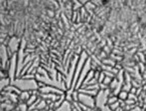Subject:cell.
Instances as JSON below:
<instances>
[{"label": "cell", "mask_w": 146, "mask_h": 111, "mask_svg": "<svg viewBox=\"0 0 146 111\" xmlns=\"http://www.w3.org/2000/svg\"><path fill=\"white\" fill-rule=\"evenodd\" d=\"M55 111H73V104L66 100V101L64 102L59 108H57Z\"/></svg>", "instance_id": "277c9868"}, {"label": "cell", "mask_w": 146, "mask_h": 111, "mask_svg": "<svg viewBox=\"0 0 146 111\" xmlns=\"http://www.w3.org/2000/svg\"><path fill=\"white\" fill-rule=\"evenodd\" d=\"M12 85L16 86L20 91H35L39 90V83L36 79H23L17 78L12 83Z\"/></svg>", "instance_id": "6da1fadb"}, {"label": "cell", "mask_w": 146, "mask_h": 111, "mask_svg": "<svg viewBox=\"0 0 146 111\" xmlns=\"http://www.w3.org/2000/svg\"><path fill=\"white\" fill-rule=\"evenodd\" d=\"M79 102L83 105L87 106V107L90 108V109H96V99L94 97L84 93L79 94Z\"/></svg>", "instance_id": "3957f363"}, {"label": "cell", "mask_w": 146, "mask_h": 111, "mask_svg": "<svg viewBox=\"0 0 146 111\" xmlns=\"http://www.w3.org/2000/svg\"><path fill=\"white\" fill-rule=\"evenodd\" d=\"M12 84L11 80H10V78H2V79H0V89H1V91H3L4 89H5L6 87H8V86H10Z\"/></svg>", "instance_id": "8992f818"}, {"label": "cell", "mask_w": 146, "mask_h": 111, "mask_svg": "<svg viewBox=\"0 0 146 111\" xmlns=\"http://www.w3.org/2000/svg\"><path fill=\"white\" fill-rule=\"evenodd\" d=\"M31 95L32 91H21L19 95V102H27Z\"/></svg>", "instance_id": "5b68a950"}, {"label": "cell", "mask_w": 146, "mask_h": 111, "mask_svg": "<svg viewBox=\"0 0 146 111\" xmlns=\"http://www.w3.org/2000/svg\"><path fill=\"white\" fill-rule=\"evenodd\" d=\"M96 111H112V110L110 108V106H108V105H106V107L102 108V109H96Z\"/></svg>", "instance_id": "ba28073f"}, {"label": "cell", "mask_w": 146, "mask_h": 111, "mask_svg": "<svg viewBox=\"0 0 146 111\" xmlns=\"http://www.w3.org/2000/svg\"><path fill=\"white\" fill-rule=\"evenodd\" d=\"M48 111H55V110H54V109H49Z\"/></svg>", "instance_id": "9c48e42d"}, {"label": "cell", "mask_w": 146, "mask_h": 111, "mask_svg": "<svg viewBox=\"0 0 146 111\" xmlns=\"http://www.w3.org/2000/svg\"><path fill=\"white\" fill-rule=\"evenodd\" d=\"M16 111H29V106L27 105L26 102H19L16 105Z\"/></svg>", "instance_id": "52a82bcc"}, {"label": "cell", "mask_w": 146, "mask_h": 111, "mask_svg": "<svg viewBox=\"0 0 146 111\" xmlns=\"http://www.w3.org/2000/svg\"><path fill=\"white\" fill-rule=\"evenodd\" d=\"M92 69V58L90 56L88 58V60L86 61L85 65L83 67V70H82L81 74H80V77H79V80H78L77 84H76V87H75V90H79L80 88L82 87L83 85L84 81H85L86 77L88 76V74L90 73V71Z\"/></svg>", "instance_id": "7a4b0ae2"}]
</instances>
